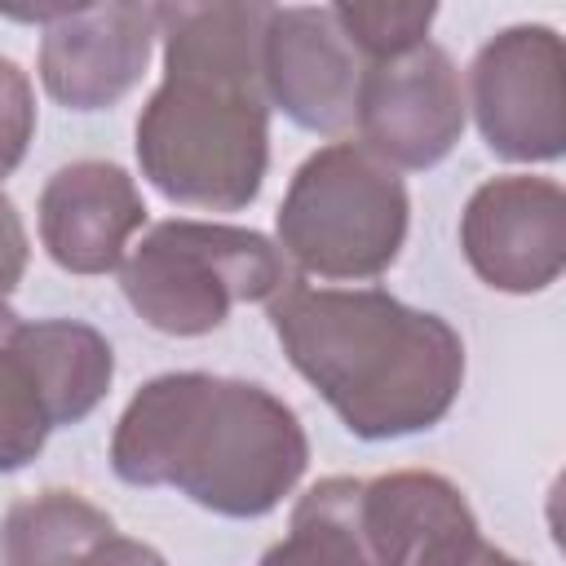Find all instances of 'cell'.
<instances>
[{
    "label": "cell",
    "mask_w": 566,
    "mask_h": 566,
    "mask_svg": "<svg viewBox=\"0 0 566 566\" xmlns=\"http://www.w3.org/2000/svg\"><path fill=\"white\" fill-rule=\"evenodd\" d=\"M287 363L363 442L433 429L464 385V340L429 310L380 287H310L292 279L270 305Z\"/></svg>",
    "instance_id": "7a4b0ae2"
},
{
    "label": "cell",
    "mask_w": 566,
    "mask_h": 566,
    "mask_svg": "<svg viewBox=\"0 0 566 566\" xmlns=\"http://www.w3.org/2000/svg\"><path fill=\"white\" fill-rule=\"evenodd\" d=\"M164 80L137 115L142 177L181 208L239 212L270 168L261 35L270 4H155Z\"/></svg>",
    "instance_id": "6da1fadb"
},
{
    "label": "cell",
    "mask_w": 566,
    "mask_h": 566,
    "mask_svg": "<svg viewBox=\"0 0 566 566\" xmlns=\"http://www.w3.org/2000/svg\"><path fill=\"white\" fill-rule=\"evenodd\" d=\"M363 71L367 62L336 27L332 4H270L261 35V84L265 102L279 106L296 128L323 137L354 128Z\"/></svg>",
    "instance_id": "30bf717a"
},
{
    "label": "cell",
    "mask_w": 566,
    "mask_h": 566,
    "mask_svg": "<svg viewBox=\"0 0 566 566\" xmlns=\"http://www.w3.org/2000/svg\"><path fill=\"white\" fill-rule=\"evenodd\" d=\"M354 482L358 478L314 482L296 500L287 535L265 548L256 566H371L354 526Z\"/></svg>",
    "instance_id": "9a60e30c"
},
{
    "label": "cell",
    "mask_w": 566,
    "mask_h": 566,
    "mask_svg": "<svg viewBox=\"0 0 566 566\" xmlns=\"http://www.w3.org/2000/svg\"><path fill=\"white\" fill-rule=\"evenodd\" d=\"M9 18L40 22V80L66 111H106L128 97L150 62L159 18L155 4H57L9 9Z\"/></svg>",
    "instance_id": "ba28073f"
},
{
    "label": "cell",
    "mask_w": 566,
    "mask_h": 566,
    "mask_svg": "<svg viewBox=\"0 0 566 566\" xmlns=\"http://www.w3.org/2000/svg\"><path fill=\"white\" fill-rule=\"evenodd\" d=\"M27 340L44 371V385L53 394L57 429L80 424L106 398V389L115 380L111 340L80 318H35V323H27Z\"/></svg>",
    "instance_id": "5bb4252c"
},
{
    "label": "cell",
    "mask_w": 566,
    "mask_h": 566,
    "mask_svg": "<svg viewBox=\"0 0 566 566\" xmlns=\"http://www.w3.org/2000/svg\"><path fill=\"white\" fill-rule=\"evenodd\" d=\"M464 119H469V102L447 49L424 40L402 57L367 62L354 124L363 146L394 172L398 168L424 172L442 164L455 150Z\"/></svg>",
    "instance_id": "52a82bcc"
},
{
    "label": "cell",
    "mask_w": 566,
    "mask_h": 566,
    "mask_svg": "<svg viewBox=\"0 0 566 566\" xmlns=\"http://www.w3.org/2000/svg\"><path fill=\"white\" fill-rule=\"evenodd\" d=\"M411 199L402 177L363 142L318 146L296 172L274 212L279 252L287 265L332 283L385 274L407 243Z\"/></svg>",
    "instance_id": "5b68a950"
},
{
    "label": "cell",
    "mask_w": 566,
    "mask_h": 566,
    "mask_svg": "<svg viewBox=\"0 0 566 566\" xmlns=\"http://www.w3.org/2000/svg\"><path fill=\"white\" fill-rule=\"evenodd\" d=\"M460 248L469 270L509 296L557 283L566 265V195L553 177L509 172L482 181L460 212Z\"/></svg>",
    "instance_id": "9c48e42d"
},
{
    "label": "cell",
    "mask_w": 566,
    "mask_h": 566,
    "mask_svg": "<svg viewBox=\"0 0 566 566\" xmlns=\"http://www.w3.org/2000/svg\"><path fill=\"white\" fill-rule=\"evenodd\" d=\"M411 566H526V562L486 544L482 531H478V517H473V522H460V526L438 531L433 539H424L420 553L411 557Z\"/></svg>",
    "instance_id": "ac0fdd59"
},
{
    "label": "cell",
    "mask_w": 566,
    "mask_h": 566,
    "mask_svg": "<svg viewBox=\"0 0 566 566\" xmlns=\"http://www.w3.org/2000/svg\"><path fill=\"white\" fill-rule=\"evenodd\" d=\"M115 535L106 509L80 491L49 486L18 500L0 522V566H80V557Z\"/></svg>",
    "instance_id": "7c38bea8"
},
{
    "label": "cell",
    "mask_w": 566,
    "mask_h": 566,
    "mask_svg": "<svg viewBox=\"0 0 566 566\" xmlns=\"http://www.w3.org/2000/svg\"><path fill=\"white\" fill-rule=\"evenodd\" d=\"M562 35L544 22L495 31L469 66V106L491 155L509 164H553L566 150Z\"/></svg>",
    "instance_id": "8992f818"
},
{
    "label": "cell",
    "mask_w": 566,
    "mask_h": 566,
    "mask_svg": "<svg viewBox=\"0 0 566 566\" xmlns=\"http://www.w3.org/2000/svg\"><path fill=\"white\" fill-rule=\"evenodd\" d=\"M53 429L57 411L27 340V318L0 305V473L27 469Z\"/></svg>",
    "instance_id": "4fadbf2b"
},
{
    "label": "cell",
    "mask_w": 566,
    "mask_h": 566,
    "mask_svg": "<svg viewBox=\"0 0 566 566\" xmlns=\"http://www.w3.org/2000/svg\"><path fill=\"white\" fill-rule=\"evenodd\" d=\"M80 566H168L150 544L142 539H128V535H106L102 544H93Z\"/></svg>",
    "instance_id": "ffe728a7"
},
{
    "label": "cell",
    "mask_w": 566,
    "mask_h": 566,
    "mask_svg": "<svg viewBox=\"0 0 566 566\" xmlns=\"http://www.w3.org/2000/svg\"><path fill=\"white\" fill-rule=\"evenodd\" d=\"M332 13L363 62H389L429 40L438 4H332Z\"/></svg>",
    "instance_id": "2e32d148"
},
{
    "label": "cell",
    "mask_w": 566,
    "mask_h": 566,
    "mask_svg": "<svg viewBox=\"0 0 566 566\" xmlns=\"http://www.w3.org/2000/svg\"><path fill=\"white\" fill-rule=\"evenodd\" d=\"M292 265L261 230L226 221H159L119 261V287L133 314L164 336H208L234 305H270Z\"/></svg>",
    "instance_id": "277c9868"
},
{
    "label": "cell",
    "mask_w": 566,
    "mask_h": 566,
    "mask_svg": "<svg viewBox=\"0 0 566 566\" xmlns=\"http://www.w3.org/2000/svg\"><path fill=\"white\" fill-rule=\"evenodd\" d=\"M310 438L296 411L256 380L164 371L146 380L111 433V469L128 486H172L217 517H265L296 491Z\"/></svg>",
    "instance_id": "3957f363"
},
{
    "label": "cell",
    "mask_w": 566,
    "mask_h": 566,
    "mask_svg": "<svg viewBox=\"0 0 566 566\" xmlns=\"http://www.w3.org/2000/svg\"><path fill=\"white\" fill-rule=\"evenodd\" d=\"M27 256H31V243H27L22 212H18V203L0 190V305H4V301L13 296V287L22 283Z\"/></svg>",
    "instance_id": "d6986e66"
},
{
    "label": "cell",
    "mask_w": 566,
    "mask_h": 566,
    "mask_svg": "<svg viewBox=\"0 0 566 566\" xmlns=\"http://www.w3.org/2000/svg\"><path fill=\"white\" fill-rule=\"evenodd\" d=\"M40 243L66 274L119 270L128 239L146 226L137 181L111 159L62 164L40 190Z\"/></svg>",
    "instance_id": "8fae6325"
},
{
    "label": "cell",
    "mask_w": 566,
    "mask_h": 566,
    "mask_svg": "<svg viewBox=\"0 0 566 566\" xmlns=\"http://www.w3.org/2000/svg\"><path fill=\"white\" fill-rule=\"evenodd\" d=\"M35 137V88L13 57H0V181L22 164Z\"/></svg>",
    "instance_id": "e0dca14e"
}]
</instances>
